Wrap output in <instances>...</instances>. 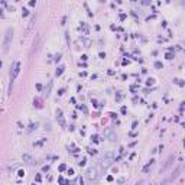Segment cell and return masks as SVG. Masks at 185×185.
Here are the masks:
<instances>
[{"label":"cell","instance_id":"6da1fadb","mask_svg":"<svg viewBox=\"0 0 185 185\" xmlns=\"http://www.w3.org/2000/svg\"><path fill=\"white\" fill-rule=\"evenodd\" d=\"M19 71H20V62H19V61H15L13 67H12V71H10V87L13 86V81L19 75Z\"/></svg>","mask_w":185,"mask_h":185},{"label":"cell","instance_id":"7a4b0ae2","mask_svg":"<svg viewBox=\"0 0 185 185\" xmlns=\"http://www.w3.org/2000/svg\"><path fill=\"white\" fill-rule=\"evenodd\" d=\"M12 39H13V31L12 29H7L5 35V41H3V49L7 52L10 48V44H12Z\"/></svg>","mask_w":185,"mask_h":185}]
</instances>
